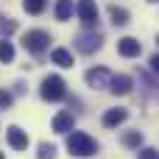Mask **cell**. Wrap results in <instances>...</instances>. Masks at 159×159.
<instances>
[{
  "label": "cell",
  "instance_id": "obj_22",
  "mask_svg": "<svg viewBox=\"0 0 159 159\" xmlns=\"http://www.w3.org/2000/svg\"><path fill=\"white\" fill-rule=\"evenodd\" d=\"M151 70H154V73H159V53L151 59Z\"/></svg>",
  "mask_w": 159,
  "mask_h": 159
},
{
  "label": "cell",
  "instance_id": "obj_13",
  "mask_svg": "<svg viewBox=\"0 0 159 159\" xmlns=\"http://www.w3.org/2000/svg\"><path fill=\"white\" fill-rule=\"evenodd\" d=\"M73 11H75V6H73V0H59L56 3V20H70L73 17Z\"/></svg>",
  "mask_w": 159,
  "mask_h": 159
},
{
  "label": "cell",
  "instance_id": "obj_11",
  "mask_svg": "<svg viewBox=\"0 0 159 159\" xmlns=\"http://www.w3.org/2000/svg\"><path fill=\"white\" fill-rule=\"evenodd\" d=\"M126 117H129L126 109H109V112L103 115V126H106V129H115V126H120Z\"/></svg>",
  "mask_w": 159,
  "mask_h": 159
},
{
  "label": "cell",
  "instance_id": "obj_5",
  "mask_svg": "<svg viewBox=\"0 0 159 159\" xmlns=\"http://www.w3.org/2000/svg\"><path fill=\"white\" fill-rule=\"evenodd\" d=\"M101 42H103V36H101L98 31H87V34H78V36H75V48H78L81 53H95V50L101 48Z\"/></svg>",
  "mask_w": 159,
  "mask_h": 159
},
{
  "label": "cell",
  "instance_id": "obj_25",
  "mask_svg": "<svg viewBox=\"0 0 159 159\" xmlns=\"http://www.w3.org/2000/svg\"><path fill=\"white\" fill-rule=\"evenodd\" d=\"M157 42H159V39H157Z\"/></svg>",
  "mask_w": 159,
  "mask_h": 159
},
{
  "label": "cell",
  "instance_id": "obj_12",
  "mask_svg": "<svg viewBox=\"0 0 159 159\" xmlns=\"http://www.w3.org/2000/svg\"><path fill=\"white\" fill-rule=\"evenodd\" d=\"M50 59H53V64H59V67H73V53L64 50V48H53Z\"/></svg>",
  "mask_w": 159,
  "mask_h": 159
},
{
  "label": "cell",
  "instance_id": "obj_19",
  "mask_svg": "<svg viewBox=\"0 0 159 159\" xmlns=\"http://www.w3.org/2000/svg\"><path fill=\"white\" fill-rule=\"evenodd\" d=\"M17 31V20H0V34H14Z\"/></svg>",
  "mask_w": 159,
  "mask_h": 159
},
{
  "label": "cell",
  "instance_id": "obj_24",
  "mask_svg": "<svg viewBox=\"0 0 159 159\" xmlns=\"http://www.w3.org/2000/svg\"><path fill=\"white\" fill-rule=\"evenodd\" d=\"M0 159H6V157H3V154H0Z\"/></svg>",
  "mask_w": 159,
  "mask_h": 159
},
{
  "label": "cell",
  "instance_id": "obj_10",
  "mask_svg": "<svg viewBox=\"0 0 159 159\" xmlns=\"http://www.w3.org/2000/svg\"><path fill=\"white\" fill-rule=\"evenodd\" d=\"M109 89H112L115 95H129V92H131V78H129V75H112Z\"/></svg>",
  "mask_w": 159,
  "mask_h": 159
},
{
  "label": "cell",
  "instance_id": "obj_18",
  "mask_svg": "<svg viewBox=\"0 0 159 159\" xmlns=\"http://www.w3.org/2000/svg\"><path fill=\"white\" fill-rule=\"evenodd\" d=\"M36 157H39V159H53V157H56V145H50V143H42Z\"/></svg>",
  "mask_w": 159,
  "mask_h": 159
},
{
  "label": "cell",
  "instance_id": "obj_23",
  "mask_svg": "<svg viewBox=\"0 0 159 159\" xmlns=\"http://www.w3.org/2000/svg\"><path fill=\"white\" fill-rule=\"evenodd\" d=\"M148 3H159V0H148Z\"/></svg>",
  "mask_w": 159,
  "mask_h": 159
},
{
  "label": "cell",
  "instance_id": "obj_8",
  "mask_svg": "<svg viewBox=\"0 0 159 159\" xmlns=\"http://www.w3.org/2000/svg\"><path fill=\"white\" fill-rule=\"evenodd\" d=\"M6 137H8V145H11L14 151H25V148H28V134H25L22 129L11 126V129L6 131Z\"/></svg>",
  "mask_w": 159,
  "mask_h": 159
},
{
  "label": "cell",
  "instance_id": "obj_1",
  "mask_svg": "<svg viewBox=\"0 0 159 159\" xmlns=\"http://www.w3.org/2000/svg\"><path fill=\"white\" fill-rule=\"evenodd\" d=\"M67 151H70L73 157H92V154L98 151V143H95L89 134H84V131H70V137H67Z\"/></svg>",
  "mask_w": 159,
  "mask_h": 159
},
{
  "label": "cell",
  "instance_id": "obj_2",
  "mask_svg": "<svg viewBox=\"0 0 159 159\" xmlns=\"http://www.w3.org/2000/svg\"><path fill=\"white\" fill-rule=\"evenodd\" d=\"M64 95H67V87H64V81L59 75H48L42 81V98L45 101H61Z\"/></svg>",
  "mask_w": 159,
  "mask_h": 159
},
{
  "label": "cell",
  "instance_id": "obj_21",
  "mask_svg": "<svg viewBox=\"0 0 159 159\" xmlns=\"http://www.w3.org/2000/svg\"><path fill=\"white\" fill-rule=\"evenodd\" d=\"M11 101H14V98H11V92L0 89V109H8V106H11Z\"/></svg>",
  "mask_w": 159,
  "mask_h": 159
},
{
  "label": "cell",
  "instance_id": "obj_4",
  "mask_svg": "<svg viewBox=\"0 0 159 159\" xmlns=\"http://www.w3.org/2000/svg\"><path fill=\"white\" fill-rule=\"evenodd\" d=\"M75 11H78V20L87 28H95L98 25V6H95V0H78L75 3Z\"/></svg>",
  "mask_w": 159,
  "mask_h": 159
},
{
  "label": "cell",
  "instance_id": "obj_20",
  "mask_svg": "<svg viewBox=\"0 0 159 159\" xmlns=\"http://www.w3.org/2000/svg\"><path fill=\"white\" fill-rule=\"evenodd\" d=\"M137 159H159V151L157 148H140Z\"/></svg>",
  "mask_w": 159,
  "mask_h": 159
},
{
  "label": "cell",
  "instance_id": "obj_9",
  "mask_svg": "<svg viewBox=\"0 0 159 159\" xmlns=\"http://www.w3.org/2000/svg\"><path fill=\"white\" fill-rule=\"evenodd\" d=\"M73 126H75V120H73L70 112H59V115L53 117V131H56V134H70Z\"/></svg>",
  "mask_w": 159,
  "mask_h": 159
},
{
  "label": "cell",
  "instance_id": "obj_14",
  "mask_svg": "<svg viewBox=\"0 0 159 159\" xmlns=\"http://www.w3.org/2000/svg\"><path fill=\"white\" fill-rule=\"evenodd\" d=\"M123 145L140 151V148H143V131H126V134H123Z\"/></svg>",
  "mask_w": 159,
  "mask_h": 159
},
{
  "label": "cell",
  "instance_id": "obj_16",
  "mask_svg": "<svg viewBox=\"0 0 159 159\" xmlns=\"http://www.w3.org/2000/svg\"><path fill=\"white\" fill-rule=\"evenodd\" d=\"M0 61H6V64H8V61H14V45H11L8 39H3V42H0Z\"/></svg>",
  "mask_w": 159,
  "mask_h": 159
},
{
  "label": "cell",
  "instance_id": "obj_6",
  "mask_svg": "<svg viewBox=\"0 0 159 159\" xmlns=\"http://www.w3.org/2000/svg\"><path fill=\"white\" fill-rule=\"evenodd\" d=\"M87 84L92 89H106L112 84V73L106 67H92V70H87Z\"/></svg>",
  "mask_w": 159,
  "mask_h": 159
},
{
  "label": "cell",
  "instance_id": "obj_17",
  "mask_svg": "<svg viewBox=\"0 0 159 159\" xmlns=\"http://www.w3.org/2000/svg\"><path fill=\"white\" fill-rule=\"evenodd\" d=\"M45 3H48V0H22V8H25L28 14H42V11H45Z\"/></svg>",
  "mask_w": 159,
  "mask_h": 159
},
{
  "label": "cell",
  "instance_id": "obj_15",
  "mask_svg": "<svg viewBox=\"0 0 159 159\" xmlns=\"http://www.w3.org/2000/svg\"><path fill=\"white\" fill-rule=\"evenodd\" d=\"M109 17H112V22H115V25H129V11H126V8L112 6V8H109Z\"/></svg>",
  "mask_w": 159,
  "mask_h": 159
},
{
  "label": "cell",
  "instance_id": "obj_3",
  "mask_svg": "<svg viewBox=\"0 0 159 159\" xmlns=\"http://www.w3.org/2000/svg\"><path fill=\"white\" fill-rule=\"evenodd\" d=\"M48 45H50V36L45 31H25L22 34V48L31 50V53H42Z\"/></svg>",
  "mask_w": 159,
  "mask_h": 159
},
{
  "label": "cell",
  "instance_id": "obj_7",
  "mask_svg": "<svg viewBox=\"0 0 159 159\" xmlns=\"http://www.w3.org/2000/svg\"><path fill=\"white\" fill-rule=\"evenodd\" d=\"M117 53H120V56H126V59H134V56H140V53H143V45H140L134 36H123V39L117 42Z\"/></svg>",
  "mask_w": 159,
  "mask_h": 159
}]
</instances>
